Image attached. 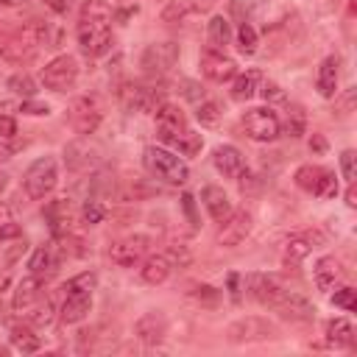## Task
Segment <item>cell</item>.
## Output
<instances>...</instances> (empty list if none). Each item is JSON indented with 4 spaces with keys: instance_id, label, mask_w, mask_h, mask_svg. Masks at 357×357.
<instances>
[{
    "instance_id": "1",
    "label": "cell",
    "mask_w": 357,
    "mask_h": 357,
    "mask_svg": "<svg viewBox=\"0 0 357 357\" xmlns=\"http://www.w3.org/2000/svg\"><path fill=\"white\" fill-rule=\"evenodd\" d=\"M142 165L151 176L167 181V184H184L190 178V167L181 156H176L173 151L167 148H159V145H148L145 153H142Z\"/></svg>"
},
{
    "instance_id": "2",
    "label": "cell",
    "mask_w": 357,
    "mask_h": 357,
    "mask_svg": "<svg viewBox=\"0 0 357 357\" xmlns=\"http://www.w3.org/2000/svg\"><path fill=\"white\" fill-rule=\"evenodd\" d=\"M59 184V165L53 156H42L36 159L28 170H25V178H22V187H25V195L33 198V201H42L47 198Z\"/></svg>"
},
{
    "instance_id": "3",
    "label": "cell",
    "mask_w": 357,
    "mask_h": 357,
    "mask_svg": "<svg viewBox=\"0 0 357 357\" xmlns=\"http://www.w3.org/2000/svg\"><path fill=\"white\" fill-rule=\"evenodd\" d=\"M276 335L279 329L268 318H259V315H245L226 326L229 343H259V340H273Z\"/></svg>"
},
{
    "instance_id": "4",
    "label": "cell",
    "mask_w": 357,
    "mask_h": 357,
    "mask_svg": "<svg viewBox=\"0 0 357 357\" xmlns=\"http://www.w3.org/2000/svg\"><path fill=\"white\" fill-rule=\"evenodd\" d=\"M243 290L248 293V298H254L262 307H276L287 293L284 282L273 273H248L243 279Z\"/></svg>"
},
{
    "instance_id": "5",
    "label": "cell",
    "mask_w": 357,
    "mask_h": 357,
    "mask_svg": "<svg viewBox=\"0 0 357 357\" xmlns=\"http://www.w3.org/2000/svg\"><path fill=\"white\" fill-rule=\"evenodd\" d=\"M243 128L254 142H273L282 134V123L271 106H257L243 114Z\"/></svg>"
},
{
    "instance_id": "6",
    "label": "cell",
    "mask_w": 357,
    "mask_h": 357,
    "mask_svg": "<svg viewBox=\"0 0 357 357\" xmlns=\"http://www.w3.org/2000/svg\"><path fill=\"white\" fill-rule=\"evenodd\" d=\"M75 36L86 56H103L112 50V28L106 20H81Z\"/></svg>"
},
{
    "instance_id": "7",
    "label": "cell",
    "mask_w": 357,
    "mask_h": 357,
    "mask_svg": "<svg viewBox=\"0 0 357 357\" xmlns=\"http://www.w3.org/2000/svg\"><path fill=\"white\" fill-rule=\"evenodd\" d=\"M78 81V61L73 56H56L42 67V84L50 92H67Z\"/></svg>"
},
{
    "instance_id": "8",
    "label": "cell",
    "mask_w": 357,
    "mask_h": 357,
    "mask_svg": "<svg viewBox=\"0 0 357 357\" xmlns=\"http://www.w3.org/2000/svg\"><path fill=\"white\" fill-rule=\"evenodd\" d=\"M100 120H103V106H100V100L95 95H81V98L73 100V106H70V126L75 128V134H81V137L95 134Z\"/></svg>"
},
{
    "instance_id": "9",
    "label": "cell",
    "mask_w": 357,
    "mask_h": 357,
    "mask_svg": "<svg viewBox=\"0 0 357 357\" xmlns=\"http://www.w3.org/2000/svg\"><path fill=\"white\" fill-rule=\"evenodd\" d=\"M148 248H151V237L148 234H128L117 243H112L109 248V259L120 268H131L137 262H142L148 257Z\"/></svg>"
},
{
    "instance_id": "10",
    "label": "cell",
    "mask_w": 357,
    "mask_h": 357,
    "mask_svg": "<svg viewBox=\"0 0 357 357\" xmlns=\"http://www.w3.org/2000/svg\"><path fill=\"white\" fill-rule=\"evenodd\" d=\"M176 61H178V45L176 42H156V45L145 47L139 64L148 75H165Z\"/></svg>"
},
{
    "instance_id": "11",
    "label": "cell",
    "mask_w": 357,
    "mask_h": 357,
    "mask_svg": "<svg viewBox=\"0 0 357 357\" xmlns=\"http://www.w3.org/2000/svg\"><path fill=\"white\" fill-rule=\"evenodd\" d=\"M198 64H201V75H204V78H209V81H215V84L231 81V78L237 75V64H234V59L223 56V53H220V50H215V47L201 50Z\"/></svg>"
},
{
    "instance_id": "12",
    "label": "cell",
    "mask_w": 357,
    "mask_h": 357,
    "mask_svg": "<svg viewBox=\"0 0 357 357\" xmlns=\"http://www.w3.org/2000/svg\"><path fill=\"white\" fill-rule=\"evenodd\" d=\"M248 234H251V215H248L245 209H240V212L231 209V215H229L226 220H220L218 245H223V248H237Z\"/></svg>"
},
{
    "instance_id": "13",
    "label": "cell",
    "mask_w": 357,
    "mask_h": 357,
    "mask_svg": "<svg viewBox=\"0 0 357 357\" xmlns=\"http://www.w3.org/2000/svg\"><path fill=\"white\" fill-rule=\"evenodd\" d=\"M153 117H156V131H159V137L165 142H170L178 131L187 128V114L178 106H173V103H159Z\"/></svg>"
},
{
    "instance_id": "14",
    "label": "cell",
    "mask_w": 357,
    "mask_h": 357,
    "mask_svg": "<svg viewBox=\"0 0 357 357\" xmlns=\"http://www.w3.org/2000/svg\"><path fill=\"white\" fill-rule=\"evenodd\" d=\"M42 215H45V223H47V229H50L53 237L70 234V226H73V204H70V198H56V201H50V204L42 209Z\"/></svg>"
},
{
    "instance_id": "15",
    "label": "cell",
    "mask_w": 357,
    "mask_h": 357,
    "mask_svg": "<svg viewBox=\"0 0 357 357\" xmlns=\"http://www.w3.org/2000/svg\"><path fill=\"white\" fill-rule=\"evenodd\" d=\"M343 276H346V271H343L340 259H335V257H321L315 262V268H312L315 287L324 290V293H332L335 287H340L343 284Z\"/></svg>"
},
{
    "instance_id": "16",
    "label": "cell",
    "mask_w": 357,
    "mask_h": 357,
    "mask_svg": "<svg viewBox=\"0 0 357 357\" xmlns=\"http://www.w3.org/2000/svg\"><path fill=\"white\" fill-rule=\"evenodd\" d=\"M123 100H126V106L128 109H134V112H156V106L162 103V98H159V92L156 89H151V86H145V84H128L123 92Z\"/></svg>"
},
{
    "instance_id": "17",
    "label": "cell",
    "mask_w": 357,
    "mask_h": 357,
    "mask_svg": "<svg viewBox=\"0 0 357 357\" xmlns=\"http://www.w3.org/2000/svg\"><path fill=\"white\" fill-rule=\"evenodd\" d=\"M284 321H296V324H304V321H310L312 315H315V307L304 298V296H298V293H293V290H287L284 293V298L273 307Z\"/></svg>"
},
{
    "instance_id": "18",
    "label": "cell",
    "mask_w": 357,
    "mask_h": 357,
    "mask_svg": "<svg viewBox=\"0 0 357 357\" xmlns=\"http://www.w3.org/2000/svg\"><path fill=\"white\" fill-rule=\"evenodd\" d=\"M134 335H137L142 343L156 346V343H162L165 335H167V318H165L162 312H145V315L134 324Z\"/></svg>"
},
{
    "instance_id": "19",
    "label": "cell",
    "mask_w": 357,
    "mask_h": 357,
    "mask_svg": "<svg viewBox=\"0 0 357 357\" xmlns=\"http://www.w3.org/2000/svg\"><path fill=\"white\" fill-rule=\"evenodd\" d=\"M212 165L218 173H223L226 178H237L245 170V159L234 145H218L212 151Z\"/></svg>"
},
{
    "instance_id": "20",
    "label": "cell",
    "mask_w": 357,
    "mask_h": 357,
    "mask_svg": "<svg viewBox=\"0 0 357 357\" xmlns=\"http://www.w3.org/2000/svg\"><path fill=\"white\" fill-rule=\"evenodd\" d=\"M39 298H42V279L31 273V276H25V279L17 282L14 296H11V307H14L17 312H25V310L36 307Z\"/></svg>"
},
{
    "instance_id": "21",
    "label": "cell",
    "mask_w": 357,
    "mask_h": 357,
    "mask_svg": "<svg viewBox=\"0 0 357 357\" xmlns=\"http://www.w3.org/2000/svg\"><path fill=\"white\" fill-rule=\"evenodd\" d=\"M89 310H92V293H70L59 307V318L64 324H81L89 315Z\"/></svg>"
},
{
    "instance_id": "22",
    "label": "cell",
    "mask_w": 357,
    "mask_h": 357,
    "mask_svg": "<svg viewBox=\"0 0 357 357\" xmlns=\"http://www.w3.org/2000/svg\"><path fill=\"white\" fill-rule=\"evenodd\" d=\"M201 201H204L209 218L218 220V223L231 215V201H229V195H226L220 187H215V184H209V187L201 190Z\"/></svg>"
},
{
    "instance_id": "23",
    "label": "cell",
    "mask_w": 357,
    "mask_h": 357,
    "mask_svg": "<svg viewBox=\"0 0 357 357\" xmlns=\"http://www.w3.org/2000/svg\"><path fill=\"white\" fill-rule=\"evenodd\" d=\"M170 271H173V265H170V259H167L165 254H151V257L142 259L139 279H142L145 284H162V282H167Z\"/></svg>"
},
{
    "instance_id": "24",
    "label": "cell",
    "mask_w": 357,
    "mask_h": 357,
    "mask_svg": "<svg viewBox=\"0 0 357 357\" xmlns=\"http://www.w3.org/2000/svg\"><path fill=\"white\" fill-rule=\"evenodd\" d=\"M337 78H340V61L337 56H326L318 67V75H315V86L324 98H332L337 92Z\"/></svg>"
},
{
    "instance_id": "25",
    "label": "cell",
    "mask_w": 357,
    "mask_h": 357,
    "mask_svg": "<svg viewBox=\"0 0 357 357\" xmlns=\"http://www.w3.org/2000/svg\"><path fill=\"white\" fill-rule=\"evenodd\" d=\"M259 84H262V73L259 70H245V73L234 75V81H231V98L237 103H245V100H251L259 92Z\"/></svg>"
},
{
    "instance_id": "26",
    "label": "cell",
    "mask_w": 357,
    "mask_h": 357,
    "mask_svg": "<svg viewBox=\"0 0 357 357\" xmlns=\"http://www.w3.org/2000/svg\"><path fill=\"white\" fill-rule=\"evenodd\" d=\"M28 268H31V273H33V276L47 279V276H53V273H56V268H59V257H56V251H53L50 245H39V248L31 254Z\"/></svg>"
},
{
    "instance_id": "27",
    "label": "cell",
    "mask_w": 357,
    "mask_h": 357,
    "mask_svg": "<svg viewBox=\"0 0 357 357\" xmlns=\"http://www.w3.org/2000/svg\"><path fill=\"white\" fill-rule=\"evenodd\" d=\"M64 159H67V167H70V170H86V167H92V165L98 162L95 151H92L84 139L70 142L67 151H64Z\"/></svg>"
},
{
    "instance_id": "28",
    "label": "cell",
    "mask_w": 357,
    "mask_h": 357,
    "mask_svg": "<svg viewBox=\"0 0 357 357\" xmlns=\"http://www.w3.org/2000/svg\"><path fill=\"white\" fill-rule=\"evenodd\" d=\"M33 53H36V45H31L22 33H20L17 39L0 45V59H6V61H11V64H22V61H28V59H33Z\"/></svg>"
},
{
    "instance_id": "29",
    "label": "cell",
    "mask_w": 357,
    "mask_h": 357,
    "mask_svg": "<svg viewBox=\"0 0 357 357\" xmlns=\"http://www.w3.org/2000/svg\"><path fill=\"white\" fill-rule=\"evenodd\" d=\"M326 340L332 346H340V349H349L354 346V326L349 318H332L326 321Z\"/></svg>"
},
{
    "instance_id": "30",
    "label": "cell",
    "mask_w": 357,
    "mask_h": 357,
    "mask_svg": "<svg viewBox=\"0 0 357 357\" xmlns=\"http://www.w3.org/2000/svg\"><path fill=\"white\" fill-rule=\"evenodd\" d=\"M315 240H321L318 234H296V237H290L287 240V245H284V262L287 265H298L315 245Z\"/></svg>"
},
{
    "instance_id": "31",
    "label": "cell",
    "mask_w": 357,
    "mask_h": 357,
    "mask_svg": "<svg viewBox=\"0 0 357 357\" xmlns=\"http://www.w3.org/2000/svg\"><path fill=\"white\" fill-rule=\"evenodd\" d=\"M206 39H209V47H215V50H220V47H226L231 42V25H229V20L223 14H215L206 22Z\"/></svg>"
},
{
    "instance_id": "32",
    "label": "cell",
    "mask_w": 357,
    "mask_h": 357,
    "mask_svg": "<svg viewBox=\"0 0 357 357\" xmlns=\"http://www.w3.org/2000/svg\"><path fill=\"white\" fill-rule=\"evenodd\" d=\"M170 145H173V148H178V153H184V156H195V153L201 151L204 139H201V134H198V131H192V128L187 126L184 131H178V134L170 139Z\"/></svg>"
},
{
    "instance_id": "33",
    "label": "cell",
    "mask_w": 357,
    "mask_h": 357,
    "mask_svg": "<svg viewBox=\"0 0 357 357\" xmlns=\"http://www.w3.org/2000/svg\"><path fill=\"white\" fill-rule=\"evenodd\" d=\"M11 346H14L17 351H22V354H33V351H39L42 340H39V335H33L28 326H14V329H11Z\"/></svg>"
},
{
    "instance_id": "34",
    "label": "cell",
    "mask_w": 357,
    "mask_h": 357,
    "mask_svg": "<svg viewBox=\"0 0 357 357\" xmlns=\"http://www.w3.org/2000/svg\"><path fill=\"white\" fill-rule=\"evenodd\" d=\"M304 131H307V114H304V109L298 103H290L287 117H284V134L298 139V137H304Z\"/></svg>"
},
{
    "instance_id": "35",
    "label": "cell",
    "mask_w": 357,
    "mask_h": 357,
    "mask_svg": "<svg viewBox=\"0 0 357 357\" xmlns=\"http://www.w3.org/2000/svg\"><path fill=\"white\" fill-rule=\"evenodd\" d=\"M95 284H98V276H95L92 271H84V273H78V276L67 279L61 290H64V296H70V293H92V290H95Z\"/></svg>"
},
{
    "instance_id": "36",
    "label": "cell",
    "mask_w": 357,
    "mask_h": 357,
    "mask_svg": "<svg viewBox=\"0 0 357 357\" xmlns=\"http://www.w3.org/2000/svg\"><path fill=\"white\" fill-rule=\"evenodd\" d=\"M192 11H195V6H192L190 0H170V3L165 6V11H162V20H165V22H181V20H187Z\"/></svg>"
},
{
    "instance_id": "37",
    "label": "cell",
    "mask_w": 357,
    "mask_h": 357,
    "mask_svg": "<svg viewBox=\"0 0 357 357\" xmlns=\"http://www.w3.org/2000/svg\"><path fill=\"white\" fill-rule=\"evenodd\" d=\"M8 89L14 95H22V98H33L36 95V81L28 75V73H17L8 78Z\"/></svg>"
},
{
    "instance_id": "38",
    "label": "cell",
    "mask_w": 357,
    "mask_h": 357,
    "mask_svg": "<svg viewBox=\"0 0 357 357\" xmlns=\"http://www.w3.org/2000/svg\"><path fill=\"white\" fill-rule=\"evenodd\" d=\"M321 170H324V167H318V165H301V167L296 170V184H298L301 190L312 192L315 184H318V178H321Z\"/></svg>"
},
{
    "instance_id": "39",
    "label": "cell",
    "mask_w": 357,
    "mask_h": 357,
    "mask_svg": "<svg viewBox=\"0 0 357 357\" xmlns=\"http://www.w3.org/2000/svg\"><path fill=\"white\" fill-rule=\"evenodd\" d=\"M257 31L248 25V22H243L240 28H237V47H240V53H245V56H251V53H257Z\"/></svg>"
},
{
    "instance_id": "40",
    "label": "cell",
    "mask_w": 357,
    "mask_h": 357,
    "mask_svg": "<svg viewBox=\"0 0 357 357\" xmlns=\"http://www.w3.org/2000/svg\"><path fill=\"white\" fill-rule=\"evenodd\" d=\"M220 114H223V112H220V106H218L215 100H201L198 109H195V117H198L201 126H218Z\"/></svg>"
},
{
    "instance_id": "41",
    "label": "cell",
    "mask_w": 357,
    "mask_h": 357,
    "mask_svg": "<svg viewBox=\"0 0 357 357\" xmlns=\"http://www.w3.org/2000/svg\"><path fill=\"white\" fill-rule=\"evenodd\" d=\"M337 178H335V173L332 170H321V178H318V184H315V190H312V195H318V198H335L337 195Z\"/></svg>"
},
{
    "instance_id": "42",
    "label": "cell",
    "mask_w": 357,
    "mask_h": 357,
    "mask_svg": "<svg viewBox=\"0 0 357 357\" xmlns=\"http://www.w3.org/2000/svg\"><path fill=\"white\" fill-rule=\"evenodd\" d=\"M332 304L340 307V310H346V312H354V310H357V290L349 287V284H346V287H335Z\"/></svg>"
},
{
    "instance_id": "43",
    "label": "cell",
    "mask_w": 357,
    "mask_h": 357,
    "mask_svg": "<svg viewBox=\"0 0 357 357\" xmlns=\"http://www.w3.org/2000/svg\"><path fill=\"white\" fill-rule=\"evenodd\" d=\"M25 248H28V243H25V237H22V234L0 243V254H3V259H6L8 265H11V262H17V259L22 257V251H25Z\"/></svg>"
},
{
    "instance_id": "44",
    "label": "cell",
    "mask_w": 357,
    "mask_h": 357,
    "mask_svg": "<svg viewBox=\"0 0 357 357\" xmlns=\"http://www.w3.org/2000/svg\"><path fill=\"white\" fill-rule=\"evenodd\" d=\"M81 20H112V8L103 0H86L81 6Z\"/></svg>"
},
{
    "instance_id": "45",
    "label": "cell",
    "mask_w": 357,
    "mask_h": 357,
    "mask_svg": "<svg viewBox=\"0 0 357 357\" xmlns=\"http://www.w3.org/2000/svg\"><path fill=\"white\" fill-rule=\"evenodd\" d=\"M81 218H84V223L95 226V223H100V220L106 218V206H103L100 201H84V206H81Z\"/></svg>"
},
{
    "instance_id": "46",
    "label": "cell",
    "mask_w": 357,
    "mask_h": 357,
    "mask_svg": "<svg viewBox=\"0 0 357 357\" xmlns=\"http://www.w3.org/2000/svg\"><path fill=\"white\" fill-rule=\"evenodd\" d=\"M190 296H192L195 301L206 304V307H215V304L220 301V290H215L212 284H195V287L190 290Z\"/></svg>"
},
{
    "instance_id": "47",
    "label": "cell",
    "mask_w": 357,
    "mask_h": 357,
    "mask_svg": "<svg viewBox=\"0 0 357 357\" xmlns=\"http://www.w3.org/2000/svg\"><path fill=\"white\" fill-rule=\"evenodd\" d=\"M354 100H357V89H343V95L335 98V114L349 117L354 112Z\"/></svg>"
},
{
    "instance_id": "48",
    "label": "cell",
    "mask_w": 357,
    "mask_h": 357,
    "mask_svg": "<svg viewBox=\"0 0 357 357\" xmlns=\"http://www.w3.org/2000/svg\"><path fill=\"white\" fill-rule=\"evenodd\" d=\"M165 257L170 259V265H178V268L190 265V259H192V254H190V248H187L184 243H173V245H167V254H165Z\"/></svg>"
},
{
    "instance_id": "49",
    "label": "cell",
    "mask_w": 357,
    "mask_h": 357,
    "mask_svg": "<svg viewBox=\"0 0 357 357\" xmlns=\"http://www.w3.org/2000/svg\"><path fill=\"white\" fill-rule=\"evenodd\" d=\"M53 312H56L53 301H45V304H42V307H36V312L31 315V324H33V326H39V329H45V326H50V324H53Z\"/></svg>"
},
{
    "instance_id": "50",
    "label": "cell",
    "mask_w": 357,
    "mask_h": 357,
    "mask_svg": "<svg viewBox=\"0 0 357 357\" xmlns=\"http://www.w3.org/2000/svg\"><path fill=\"white\" fill-rule=\"evenodd\" d=\"M340 170H343V178L346 181H354L357 178V153L354 151H343L340 153Z\"/></svg>"
},
{
    "instance_id": "51",
    "label": "cell",
    "mask_w": 357,
    "mask_h": 357,
    "mask_svg": "<svg viewBox=\"0 0 357 357\" xmlns=\"http://www.w3.org/2000/svg\"><path fill=\"white\" fill-rule=\"evenodd\" d=\"M178 86H181V95H184L187 100H201V98H204L201 84H195V81H190V78H181Z\"/></svg>"
},
{
    "instance_id": "52",
    "label": "cell",
    "mask_w": 357,
    "mask_h": 357,
    "mask_svg": "<svg viewBox=\"0 0 357 357\" xmlns=\"http://www.w3.org/2000/svg\"><path fill=\"white\" fill-rule=\"evenodd\" d=\"M20 234H22V229H20V223H17L14 218L0 220V243H3V240H11V237H20Z\"/></svg>"
},
{
    "instance_id": "53",
    "label": "cell",
    "mask_w": 357,
    "mask_h": 357,
    "mask_svg": "<svg viewBox=\"0 0 357 357\" xmlns=\"http://www.w3.org/2000/svg\"><path fill=\"white\" fill-rule=\"evenodd\" d=\"M14 137H17V120L0 117V139H14Z\"/></svg>"
},
{
    "instance_id": "54",
    "label": "cell",
    "mask_w": 357,
    "mask_h": 357,
    "mask_svg": "<svg viewBox=\"0 0 357 357\" xmlns=\"http://www.w3.org/2000/svg\"><path fill=\"white\" fill-rule=\"evenodd\" d=\"M259 92H262V98H265V100H284V92H282L276 84H271V81H268V84H262V89H259Z\"/></svg>"
},
{
    "instance_id": "55",
    "label": "cell",
    "mask_w": 357,
    "mask_h": 357,
    "mask_svg": "<svg viewBox=\"0 0 357 357\" xmlns=\"http://www.w3.org/2000/svg\"><path fill=\"white\" fill-rule=\"evenodd\" d=\"M22 112H28V114H47L50 109H47V103H22Z\"/></svg>"
},
{
    "instance_id": "56",
    "label": "cell",
    "mask_w": 357,
    "mask_h": 357,
    "mask_svg": "<svg viewBox=\"0 0 357 357\" xmlns=\"http://www.w3.org/2000/svg\"><path fill=\"white\" fill-rule=\"evenodd\" d=\"M45 6H50L56 14H64L70 8V0H45Z\"/></svg>"
},
{
    "instance_id": "57",
    "label": "cell",
    "mask_w": 357,
    "mask_h": 357,
    "mask_svg": "<svg viewBox=\"0 0 357 357\" xmlns=\"http://www.w3.org/2000/svg\"><path fill=\"white\" fill-rule=\"evenodd\" d=\"M346 204L354 209L357 206V190H354V181H349V190H346Z\"/></svg>"
},
{
    "instance_id": "58",
    "label": "cell",
    "mask_w": 357,
    "mask_h": 357,
    "mask_svg": "<svg viewBox=\"0 0 357 357\" xmlns=\"http://www.w3.org/2000/svg\"><path fill=\"white\" fill-rule=\"evenodd\" d=\"M324 148H326V142H324V137H321V134H315V137L310 139V151H318V153H321Z\"/></svg>"
},
{
    "instance_id": "59",
    "label": "cell",
    "mask_w": 357,
    "mask_h": 357,
    "mask_svg": "<svg viewBox=\"0 0 357 357\" xmlns=\"http://www.w3.org/2000/svg\"><path fill=\"white\" fill-rule=\"evenodd\" d=\"M8 159H11V148H8L6 142H0V165L8 162Z\"/></svg>"
},
{
    "instance_id": "60",
    "label": "cell",
    "mask_w": 357,
    "mask_h": 357,
    "mask_svg": "<svg viewBox=\"0 0 357 357\" xmlns=\"http://www.w3.org/2000/svg\"><path fill=\"white\" fill-rule=\"evenodd\" d=\"M229 287H231V298L237 301V298H240V290H237V276H229Z\"/></svg>"
},
{
    "instance_id": "61",
    "label": "cell",
    "mask_w": 357,
    "mask_h": 357,
    "mask_svg": "<svg viewBox=\"0 0 357 357\" xmlns=\"http://www.w3.org/2000/svg\"><path fill=\"white\" fill-rule=\"evenodd\" d=\"M8 218H11V206L0 201V220H8Z\"/></svg>"
},
{
    "instance_id": "62",
    "label": "cell",
    "mask_w": 357,
    "mask_h": 357,
    "mask_svg": "<svg viewBox=\"0 0 357 357\" xmlns=\"http://www.w3.org/2000/svg\"><path fill=\"white\" fill-rule=\"evenodd\" d=\"M6 187H8V176H6V173H3V170H0V192H3V190H6Z\"/></svg>"
},
{
    "instance_id": "63",
    "label": "cell",
    "mask_w": 357,
    "mask_h": 357,
    "mask_svg": "<svg viewBox=\"0 0 357 357\" xmlns=\"http://www.w3.org/2000/svg\"><path fill=\"white\" fill-rule=\"evenodd\" d=\"M0 3H8V6H11V3H17V0H0Z\"/></svg>"
},
{
    "instance_id": "64",
    "label": "cell",
    "mask_w": 357,
    "mask_h": 357,
    "mask_svg": "<svg viewBox=\"0 0 357 357\" xmlns=\"http://www.w3.org/2000/svg\"><path fill=\"white\" fill-rule=\"evenodd\" d=\"M0 284H3V276H0Z\"/></svg>"
}]
</instances>
